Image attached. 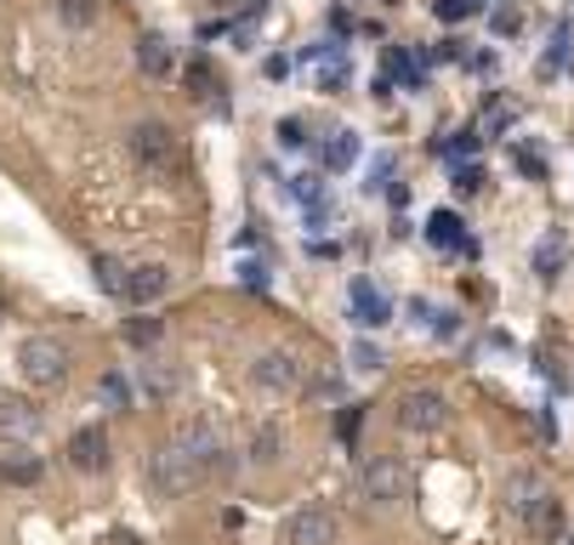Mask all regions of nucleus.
<instances>
[{
  "instance_id": "1",
  "label": "nucleus",
  "mask_w": 574,
  "mask_h": 545,
  "mask_svg": "<svg viewBox=\"0 0 574 545\" xmlns=\"http://www.w3.org/2000/svg\"><path fill=\"white\" fill-rule=\"evenodd\" d=\"M18 369L29 387H63L69 381V347L57 335H29L18 347Z\"/></svg>"
},
{
  "instance_id": "2",
  "label": "nucleus",
  "mask_w": 574,
  "mask_h": 545,
  "mask_svg": "<svg viewBox=\"0 0 574 545\" xmlns=\"http://www.w3.org/2000/svg\"><path fill=\"white\" fill-rule=\"evenodd\" d=\"M148 483L159 489V494H188V489H199V483H206V466H199L188 449H183V443H165V449L148 460Z\"/></svg>"
},
{
  "instance_id": "3",
  "label": "nucleus",
  "mask_w": 574,
  "mask_h": 545,
  "mask_svg": "<svg viewBox=\"0 0 574 545\" xmlns=\"http://www.w3.org/2000/svg\"><path fill=\"white\" fill-rule=\"evenodd\" d=\"M358 489H364L369 505H404L410 500V466L393 460V455H376V460H364Z\"/></svg>"
},
{
  "instance_id": "4",
  "label": "nucleus",
  "mask_w": 574,
  "mask_h": 545,
  "mask_svg": "<svg viewBox=\"0 0 574 545\" xmlns=\"http://www.w3.org/2000/svg\"><path fill=\"white\" fill-rule=\"evenodd\" d=\"M131 154H137L143 170H159V177H172V170L183 165L177 131H172V125H159V120H143L137 131H131Z\"/></svg>"
},
{
  "instance_id": "5",
  "label": "nucleus",
  "mask_w": 574,
  "mask_h": 545,
  "mask_svg": "<svg viewBox=\"0 0 574 545\" xmlns=\"http://www.w3.org/2000/svg\"><path fill=\"white\" fill-rule=\"evenodd\" d=\"M450 421H455V409L438 398V392H427V387H416V392L398 398V426L404 432H421L427 437V432H444Z\"/></svg>"
},
{
  "instance_id": "6",
  "label": "nucleus",
  "mask_w": 574,
  "mask_h": 545,
  "mask_svg": "<svg viewBox=\"0 0 574 545\" xmlns=\"http://www.w3.org/2000/svg\"><path fill=\"white\" fill-rule=\"evenodd\" d=\"M251 381H256L262 392H279V398H285V392H301V387H308V369H301L296 353H279V347H274V353H262V358L251 364Z\"/></svg>"
},
{
  "instance_id": "7",
  "label": "nucleus",
  "mask_w": 574,
  "mask_h": 545,
  "mask_svg": "<svg viewBox=\"0 0 574 545\" xmlns=\"http://www.w3.org/2000/svg\"><path fill=\"white\" fill-rule=\"evenodd\" d=\"M285 545H335V518L324 505H301L285 518Z\"/></svg>"
},
{
  "instance_id": "8",
  "label": "nucleus",
  "mask_w": 574,
  "mask_h": 545,
  "mask_svg": "<svg viewBox=\"0 0 574 545\" xmlns=\"http://www.w3.org/2000/svg\"><path fill=\"white\" fill-rule=\"evenodd\" d=\"M165 290H172V267H165V262H137V267H131V279H125V301L154 307Z\"/></svg>"
},
{
  "instance_id": "9",
  "label": "nucleus",
  "mask_w": 574,
  "mask_h": 545,
  "mask_svg": "<svg viewBox=\"0 0 574 545\" xmlns=\"http://www.w3.org/2000/svg\"><path fill=\"white\" fill-rule=\"evenodd\" d=\"M69 466L75 471H103L109 466V432L103 426H80L69 437Z\"/></svg>"
},
{
  "instance_id": "10",
  "label": "nucleus",
  "mask_w": 574,
  "mask_h": 545,
  "mask_svg": "<svg viewBox=\"0 0 574 545\" xmlns=\"http://www.w3.org/2000/svg\"><path fill=\"white\" fill-rule=\"evenodd\" d=\"M393 319V307H387V296L376 290V285H353V324H364V330H382Z\"/></svg>"
},
{
  "instance_id": "11",
  "label": "nucleus",
  "mask_w": 574,
  "mask_h": 545,
  "mask_svg": "<svg viewBox=\"0 0 574 545\" xmlns=\"http://www.w3.org/2000/svg\"><path fill=\"white\" fill-rule=\"evenodd\" d=\"M523 529H529L534 540H558V534H563V500H558V494H540V500L523 511Z\"/></svg>"
},
{
  "instance_id": "12",
  "label": "nucleus",
  "mask_w": 574,
  "mask_h": 545,
  "mask_svg": "<svg viewBox=\"0 0 574 545\" xmlns=\"http://www.w3.org/2000/svg\"><path fill=\"white\" fill-rule=\"evenodd\" d=\"M143 392L154 398V403H165V398H177V387H183V375H177V364H165V358H148L143 364Z\"/></svg>"
},
{
  "instance_id": "13",
  "label": "nucleus",
  "mask_w": 574,
  "mask_h": 545,
  "mask_svg": "<svg viewBox=\"0 0 574 545\" xmlns=\"http://www.w3.org/2000/svg\"><path fill=\"white\" fill-rule=\"evenodd\" d=\"M41 426V415L23 398H0V437H29Z\"/></svg>"
},
{
  "instance_id": "14",
  "label": "nucleus",
  "mask_w": 574,
  "mask_h": 545,
  "mask_svg": "<svg viewBox=\"0 0 574 545\" xmlns=\"http://www.w3.org/2000/svg\"><path fill=\"white\" fill-rule=\"evenodd\" d=\"M137 68H143V75H172V46H165V34H143V41H137Z\"/></svg>"
},
{
  "instance_id": "15",
  "label": "nucleus",
  "mask_w": 574,
  "mask_h": 545,
  "mask_svg": "<svg viewBox=\"0 0 574 545\" xmlns=\"http://www.w3.org/2000/svg\"><path fill=\"white\" fill-rule=\"evenodd\" d=\"M563 262H569V238H563V233H547V238L534 245V272H540V279H558Z\"/></svg>"
},
{
  "instance_id": "16",
  "label": "nucleus",
  "mask_w": 574,
  "mask_h": 545,
  "mask_svg": "<svg viewBox=\"0 0 574 545\" xmlns=\"http://www.w3.org/2000/svg\"><path fill=\"white\" fill-rule=\"evenodd\" d=\"M358 165V136L353 131H335L324 143V170H353Z\"/></svg>"
},
{
  "instance_id": "17",
  "label": "nucleus",
  "mask_w": 574,
  "mask_h": 545,
  "mask_svg": "<svg viewBox=\"0 0 574 545\" xmlns=\"http://www.w3.org/2000/svg\"><path fill=\"white\" fill-rule=\"evenodd\" d=\"M540 494H547V489H540V477H534V471H512V483H506V505H512L518 518H523V511H529Z\"/></svg>"
},
{
  "instance_id": "18",
  "label": "nucleus",
  "mask_w": 574,
  "mask_h": 545,
  "mask_svg": "<svg viewBox=\"0 0 574 545\" xmlns=\"http://www.w3.org/2000/svg\"><path fill=\"white\" fill-rule=\"evenodd\" d=\"M279 449H285V432L279 426H256V437H251V466H274Z\"/></svg>"
},
{
  "instance_id": "19",
  "label": "nucleus",
  "mask_w": 574,
  "mask_h": 545,
  "mask_svg": "<svg viewBox=\"0 0 574 545\" xmlns=\"http://www.w3.org/2000/svg\"><path fill=\"white\" fill-rule=\"evenodd\" d=\"M0 477L18 483V489H29V483H41V460L35 455H7V460H0Z\"/></svg>"
},
{
  "instance_id": "20",
  "label": "nucleus",
  "mask_w": 574,
  "mask_h": 545,
  "mask_svg": "<svg viewBox=\"0 0 574 545\" xmlns=\"http://www.w3.org/2000/svg\"><path fill=\"white\" fill-rule=\"evenodd\" d=\"M427 238H432V245H444V251H455V245H461L455 211H432V216H427Z\"/></svg>"
},
{
  "instance_id": "21",
  "label": "nucleus",
  "mask_w": 574,
  "mask_h": 545,
  "mask_svg": "<svg viewBox=\"0 0 574 545\" xmlns=\"http://www.w3.org/2000/svg\"><path fill=\"white\" fill-rule=\"evenodd\" d=\"M91 272H97V285H103L109 296H125V279H131V267H125V262L97 256V262H91Z\"/></svg>"
},
{
  "instance_id": "22",
  "label": "nucleus",
  "mask_w": 574,
  "mask_h": 545,
  "mask_svg": "<svg viewBox=\"0 0 574 545\" xmlns=\"http://www.w3.org/2000/svg\"><path fill=\"white\" fill-rule=\"evenodd\" d=\"M188 91H194V97H217V91H222L211 57H194V63H188Z\"/></svg>"
},
{
  "instance_id": "23",
  "label": "nucleus",
  "mask_w": 574,
  "mask_h": 545,
  "mask_svg": "<svg viewBox=\"0 0 574 545\" xmlns=\"http://www.w3.org/2000/svg\"><path fill=\"white\" fill-rule=\"evenodd\" d=\"M159 335H165V324H159L154 313H143V319H131V324H125V341H131V347H143V353L154 347Z\"/></svg>"
},
{
  "instance_id": "24",
  "label": "nucleus",
  "mask_w": 574,
  "mask_h": 545,
  "mask_svg": "<svg viewBox=\"0 0 574 545\" xmlns=\"http://www.w3.org/2000/svg\"><path fill=\"white\" fill-rule=\"evenodd\" d=\"M97 12H103L97 0H57V18H63V23H75V29L97 23Z\"/></svg>"
},
{
  "instance_id": "25",
  "label": "nucleus",
  "mask_w": 574,
  "mask_h": 545,
  "mask_svg": "<svg viewBox=\"0 0 574 545\" xmlns=\"http://www.w3.org/2000/svg\"><path fill=\"white\" fill-rule=\"evenodd\" d=\"M97 398H103L109 409H131V387L120 381V375H103V387H97Z\"/></svg>"
},
{
  "instance_id": "26",
  "label": "nucleus",
  "mask_w": 574,
  "mask_h": 545,
  "mask_svg": "<svg viewBox=\"0 0 574 545\" xmlns=\"http://www.w3.org/2000/svg\"><path fill=\"white\" fill-rule=\"evenodd\" d=\"M484 7V0H438V18H444V23H461V18H472V12H478Z\"/></svg>"
},
{
  "instance_id": "27",
  "label": "nucleus",
  "mask_w": 574,
  "mask_h": 545,
  "mask_svg": "<svg viewBox=\"0 0 574 545\" xmlns=\"http://www.w3.org/2000/svg\"><path fill=\"white\" fill-rule=\"evenodd\" d=\"M279 148H308V125H301V120H279Z\"/></svg>"
},
{
  "instance_id": "28",
  "label": "nucleus",
  "mask_w": 574,
  "mask_h": 545,
  "mask_svg": "<svg viewBox=\"0 0 574 545\" xmlns=\"http://www.w3.org/2000/svg\"><path fill=\"white\" fill-rule=\"evenodd\" d=\"M489 23H495V34H518L523 29V7H495Z\"/></svg>"
},
{
  "instance_id": "29",
  "label": "nucleus",
  "mask_w": 574,
  "mask_h": 545,
  "mask_svg": "<svg viewBox=\"0 0 574 545\" xmlns=\"http://www.w3.org/2000/svg\"><path fill=\"white\" fill-rule=\"evenodd\" d=\"M512 159H518V170H523V177H534V182L547 177V165H540V154H534V148H518Z\"/></svg>"
},
{
  "instance_id": "30",
  "label": "nucleus",
  "mask_w": 574,
  "mask_h": 545,
  "mask_svg": "<svg viewBox=\"0 0 574 545\" xmlns=\"http://www.w3.org/2000/svg\"><path fill=\"white\" fill-rule=\"evenodd\" d=\"M342 80H347V63H342V57H330V63L319 68V86L330 91V86H342Z\"/></svg>"
},
{
  "instance_id": "31",
  "label": "nucleus",
  "mask_w": 574,
  "mask_h": 545,
  "mask_svg": "<svg viewBox=\"0 0 574 545\" xmlns=\"http://www.w3.org/2000/svg\"><path fill=\"white\" fill-rule=\"evenodd\" d=\"M353 364H358V369H376V364H382V353L369 347V341H358V347H353Z\"/></svg>"
},
{
  "instance_id": "32",
  "label": "nucleus",
  "mask_w": 574,
  "mask_h": 545,
  "mask_svg": "<svg viewBox=\"0 0 574 545\" xmlns=\"http://www.w3.org/2000/svg\"><path fill=\"white\" fill-rule=\"evenodd\" d=\"M335 392H342V381H335V369H324L313 381V398H335Z\"/></svg>"
},
{
  "instance_id": "33",
  "label": "nucleus",
  "mask_w": 574,
  "mask_h": 545,
  "mask_svg": "<svg viewBox=\"0 0 574 545\" xmlns=\"http://www.w3.org/2000/svg\"><path fill=\"white\" fill-rule=\"evenodd\" d=\"M455 188L461 193H478L484 188V170H455Z\"/></svg>"
},
{
  "instance_id": "34",
  "label": "nucleus",
  "mask_w": 574,
  "mask_h": 545,
  "mask_svg": "<svg viewBox=\"0 0 574 545\" xmlns=\"http://www.w3.org/2000/svg\"><path fill=\"white\" fill-rule=\"evenodd\" d=\"M296 199H319V177H296Z\"/></svg>"
},
{
  "instance_id": "35",
  "label": "nucleus",
  "mask_w": 574,
  "mask_h": 545,
  "mask_svg": "<svg viewBox=\"0 0 574 545\" xmlns=\"http://www.w3.org/2000/svg\"><path fill=\"white\" fill-rule=\"evenodd\" d=\"M211 7H240V0H211Z\"/></svg>"
}]
</instances>
